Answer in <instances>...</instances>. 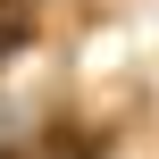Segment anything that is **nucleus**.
I'll return each instance as SVG.
<instances>
[{
  "label": "nucleus",
  "instance_id": "nucleus-1",
  "mask_svg": "<svg viewBox=\"0 0 159 159\" xmlns=\"http://www.w3.org/2000/svg\"><path fill=\"white\" fill-rule=\"evenodd\" d=\"M42 25V0H0V59H17Z\"/></svg>",
  "mask_w": 159,
  "mask_h": 159
}]
</instances>
